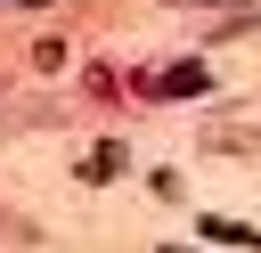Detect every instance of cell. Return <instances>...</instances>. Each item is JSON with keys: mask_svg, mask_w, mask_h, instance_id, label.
I'll return each instance as SVG.
<instances>
[{"mask_svg": "<svg viewBox=\"0 0 261 253\" xmlns=\"http://www.w3.org/2000/svg\"><path fill=\"white\" fill-rule=\"evenodd\" d=\"M122 171V139H106V147H90V163H82V180H114Z\"/></svg>", "mask_w": 261, "mask_h": 253, "instance_id": "cell-1", "label": "cell"}, {"mask_svg": "<svg viewBox=\"0 0 261 253\" xmlns=\"http://www.w3.org/2000/svg\"><path fill=\"white\" fill-rule=\"evenodd\" d=\"M204 147H228V155L245 147V155H261V131H228V122H220V131H204Z\"/></svg>", "mask_w": 261, "mask_h": 253, "instance_id": "cell-2", "label": "cell"}, {"mask_svg": "<svg viewBox=\"0 0 261 253\" xmlns=\"http://www.w3.org/2000/svg\"><path fill=\"white\" fill-rule=\"evenodd\" d=\"M155 90H171V98L179 90H204V65H171V73H155Z\"/></svg>", "mask_w": 261, "mask_h": 253, "instance_id": "cell-3", "label": "cell"}, {"mask_svg": "<svg viewBox=\"0 0 261 253\" xmlns=\"http://www.w3.org/2000/svg\"><path fill=\"white\" fill-rule=\"evenodd\" d=\"M171 253H179V245H171Z\"/></svg>", "mask_w": 261, "mask_h": 253, "instance_id": "cell-4", "label": "cell"}]
</instances>
